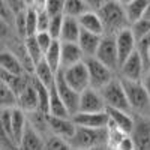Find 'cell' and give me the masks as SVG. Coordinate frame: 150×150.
<instances>
[{
    "instance_id": "obj_1",
    "label": "cell",
    "mask_w": 150,
    "mask_h": 150,
    "mask_svg": "<svg viewBox=\"0 0 150 150\" xmlns=\"http://www.w3.org/2000/svg\"><path fill=\"white\" fill-rule=\"evenodd\" d=\"M104 27V36H116L122 30L128 29L129 24L125 15L123 3L120 2H104L96 12Z\"/></svg>"
},
{
    "instance_id": "obj_2",
    "label": "cell",
    "mask_w": 150,
    "mask_h": 150,
    "mask_svg": "<svg viewBox=\"0 0 150 150\" xmlns=\"http://www.w3.org/2000/svg\"><path fill=\"white\" fill-rule=\"evenodd\" d=\"M110 140V132L107 129H87L75 126V132L68 141L72 150H93L104 149Z\"/></svg>"
},
{
    "instance_id": "obj_3",
    "label": "cell",
    "mask_w": 150,
    "mask_h": 150,
    "mask_svg": "<svg viewBox=\"0 0 150 150\" xmlns=\"http://www.w3.org/2000/svg\"><path fill=\"white\" fill-rule=\"evenodd\" d=\"M120 80V78H119ZM122 81L125 95L128 99L131 112H135L137 117L150 119V99L141 81Z\"/></svg>"
},
{
    "instance_id": "obj_4",
    "label": "cell",
    "mask_w": 150,
    "mask_h": 150,
    "mask_svg": "<svg viewBox=\"0 0 150 150\" xmlns=\"http://www.w3.org/2000/svg\"><path fill=\"white\" fill-rule=\"evenodd\" d=\"M99 93H101L102 101H104L107 108L125 111V112H129L131 114V110H129V105H128V99H126V95H125L122 81L119 78L111 80L105 87H102V89L99 90Z\"/></svg>"
},
{
    "instance_id": "obj_5",
    "label": "cell",
    "mask_w": 150,
    "mask_h": 150,
    "mask_svg": "<svg viewBox=\"0 0 150 150\" xmlns=\"http://www.w3.org/2000/svg\"><path fill=\"white\" fill-rule=\"evenodd\" d=\"M84 65L87 68V74H89L90 87L98 90V92L101 90L102 87H105L111 80H114V72H111L102 63H99L95 57L84 59Z\"/></svg>"
},
{
    "instance_id": "obj_6",
    "label": "cell",
    "mask_w": 150,
    "mask_h": 150,
    "mask_svg": "<svg viewBox=\"0 0 150 150\" xmlns=\"http://www.w3.org/2000/svg\"><path fill=\"white\" fill-rule=\"evenodd\" d=\"M60 72H62V77H63L65 83L74 92L81 93L90 87L89 74H87V68L84 65V62L69 66V68H65V69H60Z\"/></svg>"
},
{
    "instance_id": "obj_7",
    "label": "cell",
    "mask_w": 150,
    "mask_h": 150,
    "mask_svg": "<svg viewBox=\"0 0 150 150\" xmlns=\"http://www.w3.org/2000/svg\"><path fill=\"white\" fill-rule=\"evenodd\" d=\"M95 59L99 63H102L105 68H108L111 72L119 71V60H117L114 36H102L99 47H98V51L95 54Z\"/></svg>"
},
{
    "instance_id": "obj_8",
    "label": "cell",
    "mask_w": 150,
    "mask_h": 150,
    "mask_svg": "<svg viewBox=\"0 0 150 150\" xmlns=\"http://www.w3.org/2000/svg\"><path fill=\"white\" fill-rule=\"evenodd\" d=\"M54 87H56V92L59 95V98L62 99L69 117H72L74 114L78 112V104H80V93L74 92L71 87L65 83L63 77H62V72L60 69L56 74V78H54Z\"/></svg>"
},
{
    "instance_id": "obj_9",
    "label": "cell",
    "mask_w": 150,
    "mask_h": 150,
    "mask_svg": "<svg viewBox=\"0 0 150 150\" xmlns=\"http://www.w3.org/2000/svg\"><path fill=\"white\" fill-rule=\"evenodd\" d=\"M129 137L134 150H150V119H134V129Z\"/></svg>"
},
{
    "instance_id": "obj_10",
    "label": "cell",
    "mask_w": 150,
    "mask_h": 150,
    "mask_svg": "<svg viewBox=\"0 0 150 150\" xmlns=\"http://www.w3.org/2000/svg\"><path fill=\"white\" fill-rule=\"evenodd\" d=\"M119 72H120V80H123V81H135L137 83V81L143 80L144 65H143L140 54L137 53V50L120 65Z\"/></svg>"
},
{
    "instance_id": "obj_11",
    "label": "cell",
    "mask_w": 150,
    "mask_h": 150,
    "mask_svg": "<svg viewBox=\"0 0 150 150\" xmlns=\"http://www.w3.org/2000/svg\"><path fill=\"white\" fill-rule=\"evenodd\" d=\"M72 123L75 126L80 128H87V129H107L110 126V119L108 114L104 112H77L71 117Z\"/></svg>"
},
{
    "instance_id": "obj_12",
    "label": "cell",
    "mask_w": 150,
    "mask_h": 150,
    "mask_svg": "<svg viewBox=\"0 0 150 150\" xmlns=\"http://www.w3.org/2000/svg\"><path fill=\"white\" fill-rule=\"evenodd\" d=\"M107 110L102 96L98 90L92 89H86L84 92L80 93V104H78V112H89V114H93V112H104Z\"/></svg>"
},
{
    "instance_id": "obj_13",
    "label": "cell",
    "mask_w": 150,
    "mask_h": 150,
    "mask_svg": "<svg viewBox=\"0 0 150 150\" xmlns=\"http://www.w3.org/2000/svg\"><path fill=\"white\" fill-rule=\"evenodd\" d=\"M47 128H48L50 135L59 137V138L65 140V141H69L75 132V125L72 123V120L65 119V117L47 116Z\"/></svg>"
},
{
    "instance_id": "obj_14",
    "label": "cell",
    "mask_w": 150,
    "mask_h": 150,
    "mask_svg": "<svg viewBox=\"0 0 150 150\" xmlns=\"http://www.w3.org/2000/svg\"><path fill=\"white\" fill-rule=\"evenodd\" d=\"M114 41H116V51H117V60H119V68H120L123 62L135 51L137 42L134 39L129 27L122 30L120 33H117L114 36Z\"/></svg>"
},
{
    "instance_id": "obj_15",
    "label": "cell",
    "mask_w": 150,
    "mask_h": 150,
    "mask_svg": "<svg viewBox=\"0 0 150 150\" xmlns=\"http://www.w3.org/2000/svg\"><path fill=\"white\" fill-rule=\"evenodd\" d=\"M105 112L108 114L110 125H112L117 132H120L123 135H131V132L134 129V117L129 112L119 111V110H111V108H107Z\"/></svg>"
},
{
    "instance_id": "obj_16",
    "label": "cell",
    "mask_w": 150,
    "mask_h": 150,
    "mask_svg": "<svg viewBox=\"0 0 150 150\" xmlns=\"http://www.w3.org/2000/svg\"><path fill=\"white\" fill-rule=\"evenodd\" d=\"M84 62V56L77 44L60 42V69L74 66Z\"/></svg>"
},
{
    "instance_id": "obj_17",
    "label": "cell",
    "mask_w": 150,
    "mask_h": 150,
    "mask_svg": "<svg viewBox=\"0 0 150 150\" xmlns=\"http://www.w3.org/2000/svg\"><path fill=\"white\" fill-rule=\"evenodd\" d=\"M17 108L24 111L26 114L38 111V93H36L33 78H32L30 84L17 96Z\"/></svg>"
},
{
    "instance_id": "obj_18",
    "label": "cell",
    "mask_w": 150,
    "mask_h": 150,
    "mask_svg": "<svg viewBox=\"0 0 150 150\" xmlns=\"http://www.w3.org/2000/svg\"><path fill=\"white\" fill-rule=\"evenodd\" d=\"M17 150H44V137L38 131H35L29 125V122L21 135Z\"/></svg>"
},
{
    "instance_id": "obj_19",
    "label": "cell",
    "mask_w": 150,
    "mask_h": 150,
    "mask_svg": "<svg viewBox=\"0 0 150 150\" xmlns=\"http://www.w3.org/2000/svg\"><path fill=\"white\" fill-rule=\"evenodd\" d=\"M101 39H102V36H99V35H93V33L84 32V30L80 32L77 45L80 47V50H81V53H83L84 59L95 57V54H96V51H98V47H99V42H101Z\"/></svg>"
},
{
    "instance_id": "obj_20",
    "label": "cell",
    "mask_w": 150,
    "mask_h": 150,
    "mask_svg": "<svg viewBox=\"0 0 150 150\" xmlns=\"http://www.w3.org/2000/svg\"><path fill=\"white\" fill-rule=\"evenodd\" d=\"M26 125H27L26 112L18 108H12L11 110V138H12V143L15 144V147L18 146L21 140V135L24 129H26Z\"/></svg>"
},
{
    "instance_id": "obj_21",
    "label": "cell",
    "mask_w": 150,
    "mask_h": 150,
    "mask_svg": "<svg viewBox=\"0 0 150 150\" xmlns=\"http://www.w3.org/2000/svg\"><path fill=\"white\" fill-rule=\"evenodd\" d=\"M0 71L11 75H20L23 72H26L23 69V65L18 60V57L11 50H6V48L0 51Z\"/></svg>"
},
{
    "instance_id": "obj_22",
    "label": "cell",
    "mask_w": 150,
    "mask_h": 150,
    "mask_svg": "<svg viewBox=\"0 0 150 150\" xmlns=\"http://www.w3.org/2000/svg\"><path fill=\"white\" fill-rule=\"evenodd\" d=\"M80 32H81V29L78 26V21L77 20H75V18H69V17H63V24H62L59 42L77 44L78 42Z\"/></svg>"
},
{
    "instance_id": "obj_23",
    "label": "cell",
    "mask_w": 150,
    "mask_h": 150,
    "mask_svg": "<svg viewBox=\"0 0 150 150\" xmlns=\"http://www.w3.org/2000/svg\"><path fill=\"white\" fill-rule=\"evenodd\" d=\"M78 21V26L81 30L84 32H89L93 35H99V36H104V27H102V23L99 20L96 12H90L87 11L86 14H83L80 18H77Z\"/></svg>"
},
{
    "instance_id": "obj_24",
    "label": "cell",
    "mask_w": 150,
    "mask_h": 150,
    "mask_svg": "<svg viewBox=\"0 0 150 150\" xmlns=\"http://www.w3.org/2000/svg\"><path fill=\"white\" fill-rule=\"evenodd\" d=\"M146 6H147V0H131V2L123 3L125 15H126V21L129 26L143 18Z\"/></svg>"
},
{
    "instance_id": "obj_25",
    "label": "cell",
    "mask_w": 150,
    "mask_h": 150,
    "mask_svg": "<svg viewBox=\"0 0 150 150\" xmlns=\"http://www.w3.org/2000/svg\"><path fill=\"white\" fill-rule=\"evenodd\" d=\"M33 75H35V80L39 81L42 86H45L47 89L54 86V78H56V74L50 69V66L44 62V59L39 62V63H36L33 66Z\"/></svg>"
},
{
    "instance_id": "obj_26",
    "label": "cell",
    "mask_w": 150,
    "mask_h": 150,
    "mask_svg": "<svg viewBox=\"0 0 150 150\" xmlns=\"http://www.w3.org/2000/svg\"><path fill=\"white\" fill-rule=\"evenodd\" d=\"M24 45V53H26L27 59L32 62V65L35 66L36 63H39V62L44 59V53L42 50L39 48V45H38L35 36H30V38H26L23 42Z\"/></svg>"
},
{
    "instance_id": "obj_27",
    "label": "cell",
    "mask_w": 150,
    "mask_h": 150,
    "mask_svg": "<svg viewBox=\"0 0 150 150\" xmlns=\"http://www.w3.org/2000/svg\"><path fill=\"white\" fill-rule=\"evenodd\" d=\"M44 62L54 74H57V71L60 69V42L59 41H54L44 53Z\"/></svg>"
},
{
    "instance_id": "obj_28",
    "label": "cell",
    "mask_w": 150,
    "mask_h": 150,
    "mask_svg": "<svg viewBox=\"0 0 150 150\" xmlns=\"http://www.w3.org/2000/svg\"><path fill=\"white\" fill-rule=\"evenodd\" d=\"M89 11L87 3L83 0H66L65 6H63V17H69V18H80L83 14Z\"/></svg>"
},
{
    "instance_id": "obj_29",
    "label": "cell",
    "mask_w": 150,
    "mask_h": 150,
    "mask_svg": "<svg viewBox=\"0 0 150 150\" xmlns=\"http://www.w3.org/2000/svg\"><path fill=\"white\" fill-rule=\"evenodd\" d=\"M12 108H17V98L8 84L0 81V110H12Z\"/></svg>"
},
{
    "instance_id": "obj_30",
    "label": "cell",
    "mask_w": 150,
    "mask_h": 150,
    "mask_svg": "<svg viewBox=\"0 0 150 150\" xmlns=\"http://www.w3.org/2000/svg\"><path fill=\"white\" fill-rule=\"evenodd\" d=\"M129 30H131V33H132V36H134L135 42L138 44L140 41H143L144 38H147V36L150 35V23L141 18V20H138L137 23L131 24Z\"/></svg>"
},
{
    "instance_id": "obj_31",
    "label": "cell",
    "mask_w": 150,
    "mask_h": 150,
    "mask_svg": "<svg viewBox=\"0 0 150 150\" xmlns=\"http://www.w3.org/2000/svg\"><path fill=\"white\" fill-rule=\"evenodd\" d=\"M36 33H38V11H36V6H27L26 9V38L35 36Z\"/></svg>"
},
{
    "instance_id": "obj_32",
    "label": "cell",
    "mask_w": 150,
    "mask_h": 150,
    "mask_svg": "<svg viewBox=\"0 0 150 150\" xmlns=\"http://www.w3.org/2000/svg\"><path fill=\"white\" fill-rule=\"evenodd\" d=\"M44 150H72V149L69 147L68 141L48 134L44 137Z\"/></svg>"
},
{
    "instance_id": "obj_33",
    "label": "cell",
    "mask_w": 150,
    "mask_h": 150,
    "mask_svg": "<svg viewBox=\"0 0 150 150\" xmlns=\"http://www.w3.org/2000/svg\"><path fill=\"white\" fill-rule=\"evenodd\" d=\"M63 6H65V2H62V0H48V2H44V11L47 12V15L50 18L63 15Z\"/></svg>"
},
{
    "instance_id": "obj_34",
    "label": "cell",
    "mask_w": 150,
    "mask_h": 150,
    "mask_svg": "<svg viewBox=\"0 0 150 150\" xmlns=\"http://www.w3.org/2000/svg\"><path fill=\"white\" fill-rule=\"evenodd\" d=\"M62 24H63V15L50 18V24H48L47 33L53 38V41H59V38H60V30H62Z\"/></svg>"
},
{
    "instance_id": "obj_35",
    "label": "cell",
    "mask_w": 150,
    "mask_h": 150,
    "mask_svg": "<svg viewBox=\"0 0 150 150\" xmlns=\"http://www.w3.org/2000/svg\"><path fill=\"white\" fill-rule=\"evenodd\" d=\"M35 39H36L38 45H39V48L42 50V53H45L47 50L50 48V45L54 42L53 38L50 36L47 32H39V33H36V35H35Z\"/></svg>"
},
{
    "instance_id": "obj_36",
    "label": "cell",
    "mask_w": 150,
    "mask_h": 150,
    "mask_svg": "<svg viewBox=\"0 0 150 150\" xmlns=\"http://www.w3.org/2000/svg\"><path fill=\"white\" fill-rule=\"evenodd\" d=\"M36 11H38V33L39 32H47L48 24H50V17L44 11V6L42 8H36Z\"/></svg>"
},
{
    "instance_id": "obj_37",
    "label": "cell",
    "mask_w": 150,
    "mask_h": 150,
    "mask_svg": "<svg viewBox=\"0 0 150 150\" xmlns=\"http://www.w3.org/2000/svg\"><path fill=\"white\" fill-rule=\"evenodd\" d=\"M141 83H143L144 89H146V92H147V95H149V99H150V69H149L147 72H144Z\"/></svg>"
},
{
    "instance_id": "obj_38",
    "label": "cell",
    "mask_w": 150,
    "mask_h": 150,
    "mask_svg": "<svg viewBox=\"0 0 150 150\" xmlns=\"http://www.w3.org/2000/svg\"><path fill=\"white\" fill-rule=\"evenodd\" d=\"M143 20H146V21L150 23V2H147L146 11H144V14H143Z\"/></svg>"
},
{
    "instance_id": "obj_39",
    "label": "cell",
    "mask_w": 150,
    "mask_h": 150,
    "mask_svg": "<svg viewBox=\"0 0 150 150\" xmlns=\"http://www.w3.org/2000/svg\"><path fill=\"white\" fill-rule=\"evenodd\" d=\"M2 50H5V48H3V44L0 42V51H2Z\"/></svg>"
},
{
    "instance_id": "obj_40",
    "label": "cell",
    "mask_w": 150,
    "mask_h": 150,
    "mask_svg": "<svg viewBox=\"0 0 150 150\" xmlns=\"http://www.w3.org/2000/svg\"><path fill=\"white\" fill-rule=\"evenodd\" d=\"M93 150H104V149H93Z\"/></svg>"
}]
</instances>
